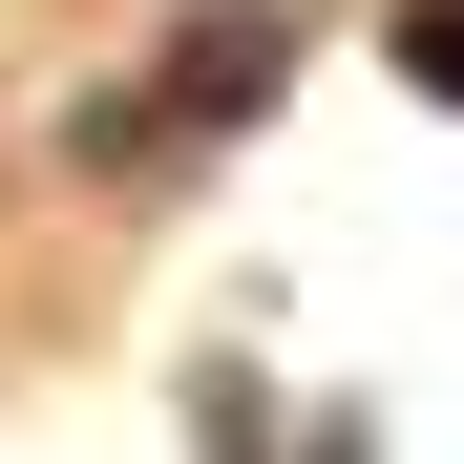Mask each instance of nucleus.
Masks as SVG:
<instances>
[{
  "label": "nucleus",
  "instance_id": "f257e3e1",
  "mask_svg": "<svg viewBox=\"0 0 464 464\" xmlns=\"http://www.w3.org/2000/svg\"><path fill=\"white\" fill-rule=\"evenodd\" d=\"M401 63H422V85L464 106V0H401Z\"/></svg>",
  "mask_w": 464,
  "mask_h": 464
}]
</instances>
